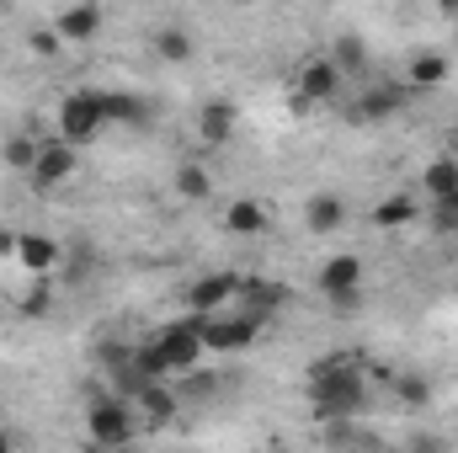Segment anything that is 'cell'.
Masks as SVG:
<instances>
[{"instance_id": "1", "label": "cell", "mask_w": 458, "mask_h": 453, "mask_svg": "<svg viewBox=\"0 0 458 453\" xmlns=\"http://www.w3.org/2000/svg\"><path fill=\"white\" fill-rule=\"evenodd\" d=\"M310 406H315V416H331V422L357 416L368 406V373H362V363L357 357H320L310 368Z\"/></svg>"}, {"instance_id": "2", "label": "cell", "mask_w": 458, "mask_h": 453, "mask_svg": "<svg viewBox=\"0 0 458 453\" xmlns=\"http://www.w3.org/2000/svg\"><path fill=\"white\" fill-rule=\"evenodd\" d=\"M198 331H203V346L208 352H245L250 341L267 331V310H256V304H225V310H214V315H198Z\"/></svg>"}, {"instance_id": "3", "label": "cell", "mask_w": 458, "mask_h": 453, "mask_svg": "<svg viewBox=\"0 0 458 453\" xmlns=\"http://www.w3.org/2000/svg\"><path fill=\"white\" fill-rule=\"evenodd\" d=\"M102 128H107V117H102V97L97 91L59 97V113H54V133L59 139H70L75 150H86L91 139H102Z\"/></svg>"}, {"instance_id": "4", "label": "cell", "mask_w": 458, "mask_h": 453, "mask_svg": "<svg viewBox=\"0 0 458 453\" xmlns=\"http://www.w3.org/2000/svg\"><path fill=\"white\" fill-rule=\"evenodd\" d=\"M155 346H160V357H165V368H171V379L182 373H198L203 368V357H208V346H203V331H198V315H182V321H171V326H160L155 331Z\"/></svg>"}, {"instance_id": "5", "label": "cell", "mask_w": 458, "mask_h": 453, "mask_svg": "<svg viewBox=\"0 0 458 453\" xmlns=\"http://www.w3.org/2000/svg\"><path fill=\"white\" fill-rule=\"evenodd\" d=\"M86 432H91V443H102V449L133 443V432H139V422H133V400H117V395L91 400V411H86Z\"/></svg>"}, {"instance_id": "6", "label": "cell", "mask_w": 458, "mask_h": 453, "mask_svg": "<svg viewBox=\"0 0 458 453\" xmlns=\"http://www.w3.org/2000/svg\"><path fill=\"white\" fill-rule=\"evenodd\" d=\"M315 288H320V299H331L336 310H357V299H362V256L336 251V256L315 272Z\"/></svg>"}, {"instance_id": "7", "label": "cell", "mask_w": 458, "mask_h": 453, "mask_svg": "<svg viewBox=\"0 0 458 453\" xmlns=\"http://www.w3.org/2000/svg\"><path fill=\"white\" fill-rule=\"evenodd\" d=\"M11 261L21 267V278H54L59 261H64V251H59L54 235H43V229H21V235L11 240Z\"/></svg>"}, {"instance_id": "8", "label": "cell", "mask_w": 458, "mask_h": 453, "mask_svg": "<svg viewBox=\"0 0 458 453\" xmlns=\"http://www.w3.org/2000/svg\"><path fill=\"white\" fill-rule=\"evenodd\" d=\"M75 166H81V150L70 144V139H43V150H38V166H32V187H43V192H54V187H64L70 176H75Z\"/></svg>"}, {"instance_id": "9", "label": "cell", "mask_w": 458, "mask_h": 453, "mask_svg": "<svg viewBox=\"0 0 458 453\" xmlns=\"http://www.w3.org/2000/svg\"><path fill=\"white\" fill-rule=\"evenodd\" d=\"M187 315H214V310H225L240 299V278L234 272H203V278H192L187 283Z\"/></svg>"}, {"instance_id": "10", "label": "cell", "mask_w": 458, "mask_h": 453, "mask_svg": "<svg viewBox=\"0 0 458 453\" xmlns=\"http://www.w3.org/2000/svg\"><path fill=\"white\" fill-rule=\"evenodd\" d=\"M342 70H336V59L331 54H320V59H304L299 64V75H293V86H299V97L304 102H315V107H326V102H336L342 97Z\"/></svg>"}, {"instance_id": "11", "label": "cell", "mask_w": 458, "mask_h": 453, "mask_svg": "<svg viewBox=\"0 0 458 453\" xmlns=\"http://www.w3.org/2000/svg\"><path fill=\"white\" fill-rule=\"evenodd\" d=\"M192 123H198L203 150H225L229 139H234V123H240V117H234V102H219V97H214V102H203V107H198Z\"/></svg>"}, {"instance_id": "12", "label": "cell", "mask_w": 458, "mask_h": 453, "mask_svg": "<svg viewBox=\"0 0 458 453\" xmlns=\"http://www.w3.org/2000/svg\"><path fill=\"white\" fill-rule=\"evenodd\" d=\"M448 75H454V64H448L443 48H421V54H411V64H405V86H411V91H437V86H448Z\"/></svg>"}, {"instance_id": "13", "label": "cell", "mask_w": 458, "mask_h": 453, "mask_svg": "<svg viewBox=\"0 0 458 453\" xmlns=\"http://www.w3.org/2000/svg\"><path fill=\"white\" fill-rule=\"evenodd\" d=\"M54 32H59L64 43H91V38L102 32V5H97V0H75V5H64L59 21H54Z\"/></svg>"}, {"instance_id": "14", "label": "cell", "mask_w": 458, "mask_h": 453, "mask_svg": "<svg viewBox=\"0 0 458 453\" xmlns=\"http://www.w3.org/2000/svg\"><path fill=\"white\" fill-rule=\"evenodd\" d=\"M225 229H229V235H240V240H256V235H267V229H272V214H267L256 198H229Z\"/></svg>"}, {"instance_id": "15", "label": "cell", "mask_w": 458, "mask_h": 453, "mask_svg": "<svg viewBox=\"0 0 458 453\" xmlns=\"http://www.w3.org/2000/svg\"><path fill=\"white\" fill-rule=\"evenodd\" d=\"M421 198H432V203L458 198V155H432L421 166Z\"/></svg>"}, {"instance_id": "16", "label": "cell", "mask_w": 458, "mask_h": 453, "mask_svg": "<svg viewBox=\"0 0 458 453\" xmlns=\"http://www.w3.org/2000/svg\"><path fill=\"white\" fill-rule=\"evenodd\" d=\"M149 48H155L160 64H187V59H192V32L176 27V21H165V27L149 32Z\"/></svg>"}, {"instance_id": "17", "label": "cell", "mask_w": 458, "mask_h": 453, "mask_svg": "<svg viewBox=\"0 0 458 453\" xmlns=\"http://www.w3.org/2000/svg\"><path fill=\"white\" fill-rule=\"evenodd\" d=\"M304 225L315 229V235H336L346 225V203L336 192H315L310 203H304Z\"/></svg>"}, {"instance_id": "18", "label": "cell", "mask_w": 458, "mask_h": 453, "mask_svg": "<svg viewBox=\"0 0 458 453\" xmlns=\"http://www.w3.org/2000/svg\"><path fill=\"white\" fill-rule=\"evenodd\" d=\"M416 209H421L416 198L389 192V198H378V203H373V214H368V219H373V229H405L411 219H416Z\"/></svg>"}, {"instance_id": "19", "label": "cell", "mask_w": 458, "mask_h": 453, "mask_svg": "<svg viewBox=\"0 0 458 453\" xmlns=\"http://www.w3.org/2000/svg\"><path fill=\"white\" fill-rule=\"evenodd\" d=\"M400 102H405V91H400V86L362 91V97H357V117H368V123H378V117H394V113H400Z\"/></svg>"}, {"instance_id": "20", "label": "cell", "mask_w": 458, "mask_h": 453, "mask_svg": "<svg viewBox=\"0 0 458 453\" xmlns=\"http://www.w3.org/2000/svg\"><path fill=\"white\" fill-rule=\"evenodd\" d=\"M102 97V117H107V128L123 123V128H133V123H144V102L139 97H128V91H97Z\"/></svg>"}, {"instance_id": "21", "label": "cell", "mask_w": 458, "mask_h": 453, "mask_svg": "<svg viewBox=\"0 0 458 453\" xmlns=\"http://www.w3.org/2000/svg\"><path fill=\"white\" fill-rule=\"evenodd\" d=\"M38 150H43V139H32V133H11V139L0 144L5 166H11V171H21V176H32V166H38Z\"/></svg>"}, {"instance_id": "22", "label": "cell", "mask_w": 458, "mask_h": 453, "mask_svg": "<svg viewBox=\"0 0 458 453\" xmlns=\"http://www.w3.org/2000/svg\"><path fill=\"white\" fill-rule=\"evenodd\" d=\"M176 192H182L187 203H208V198H214V182H208V171H203L198 160H182V166H176Z\"/></svg>"}, {"instance_id": "23", "label": "cell", "mask_w": 458, "mask_h": 453, "mask_svg": "<svg viewBox=\"0 0 458 453\" xmlns=\"http://www.w3.org/2000/svg\"><path fill=\"white\" fill-rule=\"evenodd\" d=\"M331 59H336L342 75H362V70H368V48H362L357 38H342V43L331 48Z\"/></svg>"}, {"instance_id": "24", "label": "cell", "mask_w": 458, "mask_h": 453, "mask_svg": "<svg viewBox=\"0 0 458 453\" xmlns=\"http://www.w3.org/2000/svg\"><path fill=\"white\" fill-rule=\"evenodd\" d=\"M394 395H400L405 406H427V384H421V379H400V384H394Z\"/></svg>"}, {"instance_id": "25", "label": "cell", "mask_w": 458, "mask_h": 453, "mask_svg": "<svg viewBox=\"0 0 458 453\" xmlns=\"http://www.w3.org/2000/svg\"><path fill=\"white\" fill-rule=\"evenodd\" d=\"M11 240H16V235H0V256H11Z\"/></svg>"}, {"instance_id": "26", "label": "cell", "mask_w": 458, "mask_h": 453, "mask_svg": "<svg viewBox=\"0 0 458 453\" xmlns=\"http://www.w3.org/2000/svg\"><path fill=\"white\" fill-rule=\"evenodd\" d=\"M0 449H16V438H11V432H0Z\"/></svg>"}, {"instance_id": "27", "label": "cell", "mask_w": 458, "mask_h": 453, "mask_svg": "<svg viewBox=\"0 0 458 453\" xmlns=\"http://www.w3.org/2000/svg\"><path fill=\"white\" fill-rule=\"evenodd\" d=\"M437 5H443V11H458V0H437Z\"/></svg>"}, {"instance_id": "28", "label": "cell", "mask_w": 458, "mask_h": 453, "mask_svg": "<svg viewBox=\"0 0 458 453\" xmlns=\"http://www.w3.org/2000/svg\"><path fill=\"white\" fill-rule=\"evenodd\" d=\"M234 5H245V0H234Z\"/></svg>"}]
</instances>
